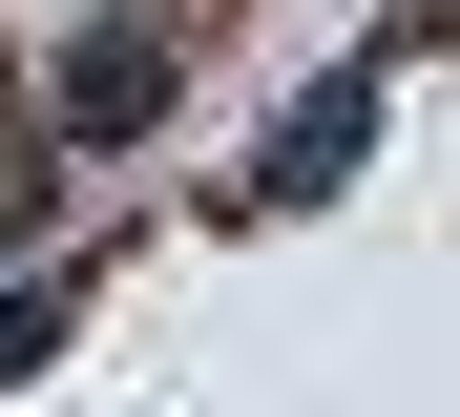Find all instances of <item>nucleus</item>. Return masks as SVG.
Instances as JSON below:
<instances>
[{
    "instance_id": "1",
    "label": "nucleus",
    "mask_w": 460,
    "mask_h": 417,
    "mask_svg": "<svg viewBox=\"0 0 460 417\" xmlns=\"http://www.w3.org/2000/svg\"><path fill=\"white\" fill-rule=\"evenodd\" d=\"M146 105H168V0H105V22H84V63H63V146H126Z\"/></svg>"
},
{
    "instance_id": "2",
    "label": "nucleus",
    "mask_w": 460,
    "mask_h": 417,
    "mask_svg": "<svg viewBox=\"0 0 460 417\" xmlns=\"http://www.w3.org/2000/svg\"><path fill=\"white\" fill-rule=\"evenodd\" d=\"M356 146H376V83H314V105L272 126V167H252V188H272V209H314V188H335Z\"/></svg>"
},
{
    "instance_id": "3",
    "label": "nucleus",
    "mask_w": 460,
    "mask_h": 417,
    "mask_svg": "<svg viewBox=\"0 0 460 417\" xmlns=\"http://www.w3.org/2000/svg\"><path fill=\"white\" fill-rule=\"evenodd\" d=\"M42 146H63V126L22 105V83H0V230H42V188H63V167H42Z\"/></svg>"
},
{
    "instance_id": "4",
    "label": "nucleus",
    "mask_w": 460,
    "mask_h": 417,
    "mask_svg": "<svg viewBox=\"0 0 460 417\" xmlns=\"http://www.w3.org/2000/svg\"><path fill=\"white\" fill-rule=\"evenodd\" d=\"M42 355H63V292H0V396H22Z\"/></svg>"
}]
</instances>
